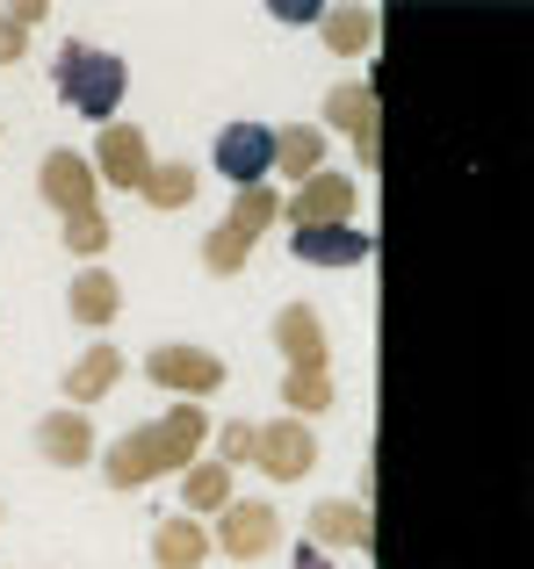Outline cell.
Returning a JSON list of instances; mask_svg holds the SVG:
<instances>
[{"label":"cell","mask_w":534,"mask_h":569,"mask_svg":"<svg viewBox=\"0 0 534 569\" xmlns=\"http://www.w3.org/2000/svg\"><path fill=\"white\" fill-rule=\"evenodd\" d=\"M275 173H289L296 188L325 173V130L318 123H281L275 130Z\"/></svg>","instance_id":"obj_17"},{"label":"cell","mask_w":534,"mask_h":569,"mask_svg":"<svg viewBox=\"0 0 534 569\" xmlns=\"http://www.w3.org/2000/svg\"><path fill=\"white\" fill-rule=\"evenodd\" d=\"M354 217V181L347 173H318L289 194V231H333V223Z\"/></svg>","instance_id":"obj_12"},{"label":"cell","mask_w":534,"mask_h":569,"mask_svg":"<svg viewBox=\"0 0 534 569\" xmlns=\"http://www.w3.org/2000/svg\"><path fill=\"white\" fill-rule=\"evenodd\" d=\"M217 173L239 188H267L275 181V130L267 123H225L217 130Z\"/></svg>","instance_id":"obj_7"},{"label":"cell","mask_w":534,"mask_h":569,"mask_svg":"<svg viewBox=\"0 0 534 569\" xmlns=\"http://www.w3.org/2000/svg\"><path fill=\"white\" fill-rule=\"evenodd\" d=\"M296 569H333V562L318 556V541H304V548H296Z\"/></svg>","instance_id":"obj_25"},{"label":"cell","mask_w":534,"mask_h":569,"mask_svg":"<svg viewBox=\"0 0 534 569\" xmlns=\"http://www.w3.org/2000/svg\"><path fill=\"white\" fill-rule=\"evenodd\" d=\"M275 347L281 361H289V376H281V403H289V418L304 411H325L333 403V368H325V318L310 303H289L275 318Z\"/></svg>","instance_id":"obj_3"},{"label":"cell","mask_w":534,"mask_h":569,"mask_svg":"<svg viewBox=\"0 0 534 569\" xmlns=\"http://www.w3.org/2000/svg\"><path fill=\"white\" fill-rule=\"evenodd\" d=\"M275 541H281V512H275V505H260V498L239 505V498H231L225 512H217V548H225L231 562H260Z\"/></svg>","instance_id":"obj_9"},{"label":"cell","mask_w":534,"mask_h":569,"mask_svg":"<svg viewBox=\"0 0 534 569\" xmlns=\"http://www.w3.org/2000/svg\"><path fill=\"white\" fill-rule=\"evenodd\" d=\"M281 217V194H275V181L267 188H239V202H231V217L217 223L210 238H202V260L217 267V274H239L246 267V252L260 246V231Z\"/></svg>","instance_id":"obj_5"},{"label":"cell","mask_w":534,"mask_h":569,"mask_svg":"<svg viewBox=\"0 0 534 569\" xmlns=\"http://www.w3.org/2000/svg\"><path fill=\"white\" fill-rule=\"evenodd\" d=\"M145 376H152L159 389H174V397L202 403L210 389H225V361H217L210 347H181V339H167V347L145 353Z\"/></svg>","instance_id":"obj_6"},{"label":"cell","mask_w":534,"mask_h":569,"mask_svg":"<svg viewBox=\"0 0 534 569\" xmlns=\"http://www.w3.org/2000/svg\"><path fill=\"white\" fill-rule=\"evenodd\" d=\"M254 432H260V426H246V418H231V426L217 432V461H225V469H231V461H254Z\"/></svg>","instance_id":"obj_24"},{"label":"cell","mask_w":534,"mask_h":569,"mask_svg":"<svg viewBox=\"0 0 534 569\" xmlns=\"http://www.w3.org/2000/svg\"><path fill=\"white\" fill-rule=\"evenodd\" d=\"M43 22V0H14V8H0V66H14L29 43V29Z\"/></svg>","instance_id":"obj_22"},{"label":"cell","mask_w":534,"mask_h":569,"mask_svg":"<svg viewBox=\"0 0 534 569\" xmlns=\"http://www.w3.org/2000/svg\"><path fill=\"white\" fill-rule=\"evenodd\" d=\"M66 310H72L80 325H109L116 310H123V289H116V274H101V267H87V274L72 281V289H66Z\"/></svg>","instance_id":"obj_19"},{"label":"cell","mask_w":534,"mask_h":569,"mask_svg":"<svg viewBox=\"0 0 534 569\" xmlns=\"http://www.w3.org/2000/svg\"><path fill=\"white\" fill-rule=\"evenodd\" d=\"M254 461L275 483H296V476H310V461H318V440H310L304 418H275V426L254 432Z\"/></svg>","instance_id":"obj_11"},{"label":"cell","mask_w":534,"mask_h":569,"mask_svg":"<svg viewBox=\"0 0 534 569\" xmlns=\"http://www.w3.org/2000/svg\"><path fill=\"white\" fill-rule=\"evenodd\" d=\"M51 80H58V101H66V109L95 116V123L109 130L116 109H123L130 66L116 51H95V43H66V51H58V66H51Z\"/></svg>","instance_id":"obj_4"},{"label":"cell","mask_w":534,"mask_h":569,"mask_svg":"<svg viewBox=\"0 0 534 569\" xmlns=\"http://www.w3.org/2000/svg\"><path fill=\"white\" fill-rule=\"evenodd\" d=\"M37 188H43V202L66 217V252L101 260V252H109V217L95 209V159H80V152L58 144V152H43Z\"/></svg>","instance_id":"obj_2"},{"label":"cell","mask_w":534,"mask_h":569,"mask_svg":"<svg viewBox=\"0 0 534 569\" xmlns=\"http://www.w3.org/2000/svg\"><path fill=\"white\" fill-rule=\"evenodd\" d=\"M289 252L296 260H318V267H354L376 252V238L362 223H333V231H289Z\"/></svg>","instance_id":"obj_15"},{"label":"cell","mask_w":534,"mask_h":569,"mask_svg":"<svg viewBox=\"0 0 534 569\" xmlns=\"http://www.w3.org/2000/svg\"><path fill=\"white\" fill-rule=\"evenodd\" d=\"M325 116H333V130H347V138H354V159H362V167L376 173V167H383V130H376V87H362V80L333 87V94H325Z\"/></svg>","instance_id":"obj_10"},{"label":"cell","mask_w":534,"mask_h":569,"mask_svg":"<svg viewBox=\"0 0 534 569\" xmlns=\"http://www.w3.org/2000/svg\"><path fill=\"white\" fill-rule=\"evenodd\" d=\"M202 440H210V418H202V403H174L167 418H152V426L123 432V440L101 455V476H109L116 490H138V483H159V476L174 469H196Z\"/></svg>","instance_id":"obj_1"},{"label":"cell","mask_w":534,"mask_h":569,"mask_svg":"<svg viewBox=\"0 0 534 569\" xmlns=\"http://www.w3.org/2000/svg\"><path fill=\"white\" fill-rule=\"evenodd\" d=\"M304 541H318V548H368L376 541V512L354 505V498H325V505H310V533Z\"/></svg>","instance_id":"obj_14"},{"label":"cell","mask_w":534,"mask_h":569,"mask_svg":"<svg viewBox=\"0 0 534 569\" xmlns=\"http://www.w3.org/2000/svg\"><path fill=\"white\" fill-rule=\"evenodd\" d=\"M181 498H188V512H225L231 505V469L225 461H196V469L181 476Z\"/></svg>","instance_id":"obj_20"},{"label":"cell","mask_w":534,"mask_h":569,"mask_svg":"<svg viewBox=\"0 0 534 569\" xmlns=\"http://www.w3.org/2000/svg\"><path fill=\"white\" fill-rule=\"evenodd\" d=\"M152 167H159V159H152V144H145V130H138V123H109V130L95 138V173H101L109 188L145 194Z\"/></svg>","instance_id":"obj_8"},{"label":"cell","mask_w":534,"mask_h":569,"mask_svg":"<svg viewBox=\"0 0 534 569\" xmlns=\"http://www.w3.org/2000/svg\"><path fill=\"white\" fill-rule=\"evenodd\" d=\"M318 22H325V43H333V51H362V43L376 37V14L368 8H325Z\"/></svg>","instance_id":"obj_21"},{"label":"cell","mask_w":534,"mask_h":569,"mask_svg":"<svg viewBox=\"0 0 534 569\" xmlns=\"http://www.w3.org/2000/svg\"><path fill=\"white\" fill-rule=\"evenodd\" d=\"M202 556H210V533L196 527V519H159L152 527V562L159 569H202Z\"/></svg>","instance_id":"obj_18"},{"label":"cell","mask_w":534,"mask_h":569,"mask_svg":"<svg viewBox=\"0 0 534 569\" xmlns=\"http://www.w3.org/2000/svg\"><path fill=\"white\" fill-rule=\"evenodd\" d=\"M37 455L51 461V469H80V461L95 455V426H87V411H72V403L43 411L37 418Z\"/></svg>","instance_id":"obj_13"},{"label":"cell","mask_w":534,"mask_h":569,"mask_svg":"<svg viewBox=\"0 0 534 569\" xmlns=\"http://www.w3.org/2000/svg\"><path fill=\"white\" fill-rule=\"evenodd\" d=\"M188 194H196V167H152V181H145V202L152 209H181Z\"/></svg>","instance_id":"obj_23"},{"label":"cell","mask_w":534,"mask_h":569,"mask_svg":"<svg viewBox=\"0 0 534 569\" xmlns=\"http://www.w3.org/2000/svg\"><path fill=\"white\" fill-rule=\"evenodd\" d=\"M116 376H123V353H116L109 339H95V347H87L80 361L66 368V397H72V411H87L95 397H109V389H116Z\"/></svg>","instance_id":"obj_16"}]
</instances>
